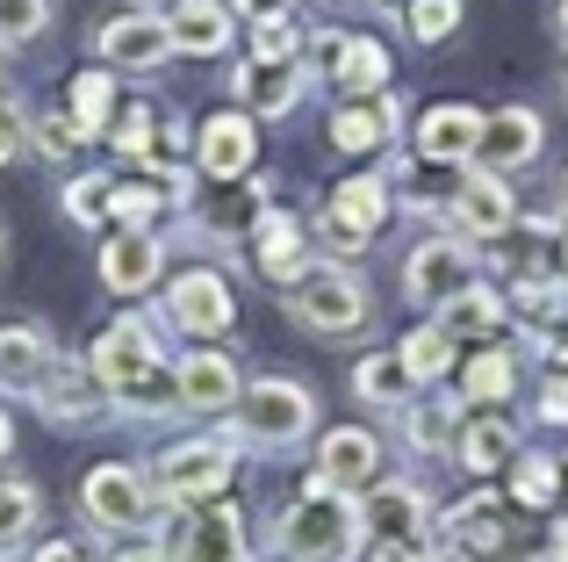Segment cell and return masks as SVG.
<instances>
[{
    "mask_svg": "<svg viewBox=\"0 0 568 562\" xmlns=\"http://www.w3.org/2000/svg\"><path fill=\"white\" fill-rule=\"evenodd\" d=\"M101 375V390L115 397V404H130V411H181V382L166 375V361H159V332L152 324H138V318H123V324H109V332L94 339V361H87Z\"/></svg>",
    "mask_w": 568,
    "mask_h": 562,
    "instance_id": "cell-1",
    "label": "cell"
},
{
    "mask_svg": "<svg viewBox=\"0 0 568 562\" xmlns=\"http://www.w3.org/2000/svg\"><path fill=\"white\" fill-rule=\"evenodd\" d=\"M353 541H361V512L346 505V491H324V483H310V498L281 520V549L295 562H346Z\"/></svg>",
    "mask_w": 568,
    "mask_h": 562,
    "instance_id": "cell-2",
    "label": "cell"
},
{
    "mask_svg": "<svg viewBox=\"0 0 568 562\" xmlns=\"http://www.w3.org/2000/svg\"><path fill=\"white\" fill-rule=\"evenodd\" d=\"M310 419H317V404H310V390L288 382V375H266L237 397V433H245L252 448H295V440L310 433Z\"/></svg>",
    "mask_w": 568,
    "mask_h": 562,
    "instance_id": "cell-3",
    "label": "cell"
},
{
    "mask_svg": "<svg viewBox=\"0 0 568 562\" xmlns=\"http://www.w3.org/2000/svg\"><path fill=\"white\" fill-rule=\"evenodd\" d=\"M288 303H295V318H303L310 332H361L367 324V289H361V274H346V268L295 274Z\"/></svg>",
    "mask_w": 568,
    "mask_h": 562,
    "instance_id": "cell-4",
    "label": "cell"
},
{
    "mask_svg": "<svg viewBox=\"0 0 568 562\" xmlns=\"http://www.w3.org/2000/svg\"><path fill=\"white\" fill-rule=\"evenodd\" d=\"M231 448L223 440H187V448H166L152 469L159 498H173V505H202V498H216L223 483H231Z\"/></svg>",
    "mask_w": 568,
    "mask_h": 562,
    "instance_id": "cell-5",
    "label": "cell"
},
{
    "mask_svg": "<svg viewBox=\"0 0 568 562\" xmlns=\"http://www.w3.org/2000/svg\"><path fill=\"white\" fill-rule=\"evenodd\" d=\"M80 505L94 526H109V534H130V526H144V512H152V483L138 476V469L123 462H101L94 476L80 483Z\"/></svg>",
    "mask_w": 568,
    "mask_h": 562,
    "instance_id": "cell-6",
    "label": "cell"
},
{
    "mask_svg": "<svg viewBox=\"0 0 568 562\" xmlns=\"http://www.w3.org/2000/svg\"><path fill=\"white\" fill-rule=\"evenodd\" d=\"M166 318L181 324V332H194V339H223L231 318H237V303H231V289H223V274L194 268V274H181L166 289Z\"/></svg>",
    "mask_w": 568,
    "mask_h": 562,
    "instance_id": "cell-7",
    "label": "cell"
},
{
    "mask_svg": "<svg viewBox=\"0 0 568 562\" xmlns=\"http://www.w3.org/2000/svg\"><path fill=\"white\" fill-rule=\"evenodd\" d=\"M382 476V448L375 433H361V425H332V433L317 440V483L324 491H361V483Z\"/></svg>",
    "mask_w": 568,
    "mask_h": 562,
    "instance_id": "cell-8",
    "label": "cell"
},
{
    "mask_svg": "<svg viewBox=\"0 0 568 562\" xmlns=\"http://www.w3.org/2000/svg\"><path fill=\"white\" fill-rule=\"evenodd\" d=\"M94 43H101V58L123 66V72H152V66H166V58H173V29L159 22V14H115Z\"/></svg>",
    "mask_w": 568,
    "mask_h": 562,
    "instance_id": "cell-9",
    "label": "cell"
},
{
    "mask_svg": "<svg viewBox=\"0 0 568 562\" xmlns=\"http://www.w3.org/2000/svg\"><path fill=\"white\" fill-rule=\"evenodd\" d=\"M58 368V347H51V332L43 324H0V390H22V397H37L43 390V375Z\"/></svg>",
    "mask_w": 568,
    "mask_h": 562,
    "instance_id": "cell-10",
    "label": "cell"
},
{
    "mask_svg": "<svg viewBox=\"0 0 568 562\" xmlns=\"http://www.w3.org/2000/svg\"><path fill=\"white\" fill-rule=\"evenodd\" d=\"M173 382H181V411H237V397H245L231 353H216V347L187 353V361L173 368Z\"/></svg>",
    "mask_w": 568,
    "mask_h": 562,
    "instance_id": "cell-11",
    "label": "cell"
},
{
    "mask_svg": "<svg viewBox=\"0 0 568 562\" xmlns=\"http://www.w3.org/2000/svg\"><path fill=\"white\" fill-rule=\"evenodd\" d=\"M37 404H43V419H51V425H94V419H101V404H109V390H101V375H94V368L58 361L51 375H43Z\"/></svg>",
    "mask_w": 568,
    "mask_h": 562,
    "instance_id": "cell-12",
    "label": "cell"
},
{
    "mask_svg": "<svg viewBox=\"0 0 568 562\" xmlns=\"http://www.w3.org/2000/svg\"><path fill=\"white\" fill-rule=\"evenodd\" d=\"M446 217H454V231H468V239L511 231V188H504V173H468V181L454 188V202H446Z\"/></svg>",
    "mask_w": 568,
    "mask_h": 562,
    "instance_id": "cell-13",
    "label": "cell"
},
{
    "mask_svg": "<svg viewBox=\"0 0 568 562\" xmlns=\"http://www.w3.org/2000/svg\"><path fill=\"white\" fill-rule=\"evenodd\" d=\"M166 268V245L152 239V231H115L109 245H101V281H109L115 295H144Z\"/></svg>",
    "mask_w": 568,
    "mask_h": 562,
    "instance_id": "cell-14",
    "label": "cell"
},
{
    "mask_svg": "<svg viewBox=\"0 0 568 562\" xmlns=\"http://www.w3.org/2000/svg\"><path fill=\"white\" fill-rule=\"evenodd\" d=\"M483 109H468V101H439V109H425V123H417V152L425 159H475L483 152Z\"/></svg>",
    "mask_w": 568,
    "mask_h": 562,
    "instance_id": "cell-15",
    "label": "cell"
},
{
    "mask_svg": "<svg viewBox=\"0 0 568 562\" xmlns=\"http://www.w3.org/2000/svg\"><path fill=\"white\" fill-rule=\"evenodd\" d=\"M173 562H245V512L237 505H209L187 520Z\"/></svg>",
    "mask_w": 568,
    "mask_h": 562,
    "instance_id": "cell-16",
    "label": "cell"
},
{
    "mask_svg": "<svg viewBox=\"0 0 568 562\" xmlns=\"http://www.w3.org/2000/svg\"><path fill=\"white\" fill-rule=\"evenodd\" d=\"M403 289H410L417 303H446L454 289H468V245H446V239L417 245L410 268H403Z\"/></svg>",
    "mask_w": 568,
    "mask_h": 562,
    "instance_id": "cell-17",
    "label": "cell"
},
{
    "mask_svg": "<svg viewBox=\"0 0 568 562\" xmlns=\"http://www.w3.org/2000/svg\"><path fill=\"white\" fill-rule=\"evenodd\" d=\"M295 94H303V66H295V58H252V66L237 72V101H245V116H281Z\"/></svg>",
    "mask_w": 568,
    "mask_h": 562,
    "instance_id": "cell-18",
    "label": "cell"
},
{
    "mask_svg": "<svg viewBox=\"0 0 568 562\" xmlns=\"http://www.w3.org/2000/svg\"><path fill=\"white\" fill-rule=\"evenodd\" d=\"M166 29H173V51L216 58L223 43H231V8H223V0H181V8L166 14Z\"/></svg>",
    "mask_w": 568,
    "mask_h": 562,
    "instance_id": "cell-19",
    "label": "cell"
},
{
    "mask_svg": "<svg viewBox=\"0 0 568 562\" xmlns=\"http://www.w3.org/2000/svg\"><path fill=\"white\" fill-rule=\"evenodd\" d=\"M532 152H540V116H532V109H504V116H489V123H483V159H489V173L526 167Z\"/></svg>",
    "mask_w": 568,
    "mask_h": 562,
    "instance_id": "cell-20",
    "label": "cell"
},
{
    "mask_svg": "<svg viewBox=\"0 0 568 562\" xmlns=\"http://www.w3.org/2000/svg\"><path fill=\"white\" fill-rule=\"evenodd\" d=\"M497 324H504V295L497 289H475L468 281V289H454L439 303V332L446 339H483V332H497Z\"/></svg>",
    "mask_w": 568,
    "mask_h": 562,
    "instance_id": "cell-21",
    "label": "cell"
},
{
    "mask_svg": "<svg viewBox=\"0 0 568 562\" xmlns=\"http://www.w3.org/2000/svg\"><path fill=\"white\" fill-rule=\"evenodd\" d=\"M245 167H252V123H245V116H216V123L202 130V173L237 181Z\"/></svg>",
    "mask_w": 568,
    "mask_h": 562,
    "instance_id": "cell-22",
    "label": "cell"
},
{
    "mask_svg": "<svg viewBox=\"0 0 568 562\" xmlns=\"http://www.w3.org/2000/svg\"><path fill=\"white\" fill-rule=\"evenodd\" d=\"M252 245H260V268L274 274V281H295V274H303V224H295L288 210H266Z\"/></svg>",
    "mask_w": 568,
    "mask_h": 562,
    "instance_id": "cell-23",
    "label": "cell"
},
{
    "mask_svg": "<svg viewBox=\"0 0 568 562\" xmlns=\"http://www.w3.org/2000/svg\"><path fill=\"white\" fill-rule=\"evenodd\" d=\"M446 534H454L460 541V549H489V541H511V520H504V505H497V498H468V505H460V512H446Z\"/></svg>",
    "mask_w": 568,
    "mask_h": 562,
    "instance_id": "cell-24",
    "label": "cell"
},
{
    "mask_svg": "<svg viewBox=\"0 0 568 562\" xmlns=\"http://www.w3.org/2000/svg\"><path fill=\"white\" fill-rule=\"evenodd\" d=\"M37 512H43L37 483H22V476H0V555H14V549L29 541V526H37Z\"/></svg>",
    "mask_w": 568,
    "mask_h": 562,
    "instance_id": "cell-25",
    "label": "cell"
},
{
    "mask_svg": "<svg viewBox=\"0 0 568 562\" xmlns=\"http://www.w3.org/2000/svg\"><path fill=\"white\" fill-rule=\"evenodd\" d=\"M511 425L504 419H483V425H468V433H460V469H475V476H497L504 462H511Z\"/></svg>",
    "mask_w": 568,
    "mask_h": 562,
    "instance_id": "cell-26",
    "label": "cell"
},
{
    "mask_svg": "<svg viewBox=\"0 0 568 562\" xmlns=\"http://www.w3.org/2000/svg\"><path fill=\"white\" fill-rule=\"evenodd\" d=\"M332 72H338V87H346V94L388 87V51H382V43H367V37H346V51L332 58Z\"/></svg>",
    "mask_w": 568,
    "mask_h": 562,
    "instance_id": "cell-27",
    "label": "cell"
},
{
    "mask_svg": "<svg viewBox=\"0 0 568 562\" xmlns=\"http://www.w3.org/2000/svg\"><path fill=\"white\" fill-rule=\"evenodd\" d=\"M72 123H80L87 138H101V130L115 123V80L109 72H80V80H72Z\"/></svg>",
    "mask_w": 568,
    "mask_h": 562,
    "instance_id": "cell-28",
    "label": "cell"
},
{
    "mask_svg": "<svg viewBox=\"0 0 568 562\" xmlns=\"http://www.w3.org/2000/svg\"><path fill=\"white\" fill-rule=\"evenodd\" d=\"M367 520H375L388 541H410V534H417V520H425V498H417L410 483H396V491H375Z\"/></svg>",
    "mask_w": 568,
    "mask_h": 562,
    "instance_id": "cell-29",
    "label": "cell"
},
{
    "mask_svg": "<svg viewBox=\"0 0 568 562\" xmlns=\"http://www.w3.org/2000/svg\"><path fill=\"white\" fill-rule=\"evenodd\" d=\"M388 130H396V109H338L332 116V144L338 152H367V144H382Z\"/></svg>",
    "mask_w": 568,
    "mask_h": 562,
    "instance_id": "cell-30",
    "label": "cell"
},
{
    "mask_svg": "<svg viewBox=\"0 0 568 562\" xmlns=\"http://www.w3.org/2000/svg\"><path fill=\"white\" fill-rule=\"evenodd\" d=\"M403 368H410V382H439L446 368H454V339H446L439 324L410 332V339H403Z\"/></svg>",
    "mask_w": 568,
    "mask_h": 562,
    "instance_id": "cell-31",
    "label": "cell"
},
{
    "mask_svg": "<svg viewBox=\"0 0 568 562\" xmlns=\"http://www.w3.org/2000/svg\"><path fill=\"white\" fill-rule=\"evenodd\" d=\"M353 390L367 397V404H403V390H410V368H403V353L388 361V353H375V361L353 368Z\"/></svg>",
    "mask_w": 568,
    "mask_h": 562,
    "instance_id": "cell-32",
    "label": "cell"
},
{
    "mask_svg": "<svg viewBox=\"0 0 568 562\" xmlns=\"http://www.w3.org/2000/svg\"><path fill=\"white\" fill-rule=\"evenodd\" d=\"M403 433H410L417 454H446V440H454V404H403Z\"/></svg>",
    "mask_w": 568,
    "mask_h": 562,
    "instance_id": "cell-33",
    "label": "cell"
},
{
    "mask_svg": "<svg viewBox=\"0 0 568 562\" xmlns=\"http://www.w3.org/2000/svg\"><path fill=\"white\" fill-rule=\"evenodd\" d=\"M382 210H388L382 181H346V188L332 195V217H338V224H353V231H375Z\"/></svg>",
    "mask_w": 568,
    "mask_h": 562,
    "instance_id": "cell-34",
    "label": "cell"
},
{
    "mask_svg": "<svg viewBox=\"0 0 568 562\" xmlns=\"http://www.w3.org/2000/svg\"><path fill=\"white\" fill-rule=\"evenodd\" d=\"M152 130H159V109H144V101H130V109H115L109 138H115V152L144 159V152H152Z\"/></svg>",
    "mask_w": 568,
    "mask_h": 562,
    "instance_id": "cell-35",
    "label": "cell"
},
{
    "mask_svg": "<svg viewBox=\"0 0 568 562\" xmlns=\"http://www.w3.org/2000/svg\"><path fill=\"white\" fill-rule=\"evenodd\" d=\"M51 29V0H0V43H29Z\"/></svg>",
    "mask_w": 568,
    "mask_h": 562,
    "instance_id": "cell-36",
    "label": "cell"
},
{
    "mask_svg": "<svg viewBox=\"0 0 568 562\" xmlns=\"http://www.w3.org/2000/svg\"><path fill=\"white\" fill-rule=\"evenodd\" d=\"M511 382H518L511 353H483V361L468 368V397H475V404H497V397H511Z\"/></svg>",
    "mask_w": 568,
    "mask_h": 562,
    "instance_id": "cell-37",
    "label": "cell"
},
{
    "mask_svg": "<svg viewBox=\"0 0 568 562\" xmlns=\"http://www.w3.org/2000/svg\"><path fill=\"white\" fill-rule=\"evenodd\" d=\"M29 138H37L43 159H72V152L87 144V130L72 123V109H65V116H37V123H29Z\"/></svg>",
    "mask_w": 568,
    "mask_h": 562,
    "instance_id": "cell-38",
    "label": "cell"
},
{
    "mask_svg": "<svg viewBox=\"0 0 568 562\" xmlns=\"http://www.w3.org/2000/svg\"><path fill=\"white\" fill-rule=\"evenodd\" d=\"M65 217L72 224H101V217H109V181H101V173H80V181L65 188Z\"/></svg>",
    "mask_w": 568,
    "mask_h": 562,
    "instance_id": "cell-39",
    "label": "cell"
},
{
    "mask_svg": "<svg viewBox=\"0 0 568 562\" xmlns=\"http://www.w3.org/2000/svg\"><path fill=\"white\" fill-rule=\"evenodd\" d=\"M410 29H417V43L454 37L460 29V0H410Z\"/></svg>",
    "mask_w": 568,
    "mask_h": 562,
    "instance_id": "cell-40",
    "label": "cell"
},
{
    "mask_svg": "<svg viewBox=\"0 0 568 562\" xmlns=\"http://www.w3.org/2000/svg\"><path fill=\"white\" fill-rule=\"evenodd\" d=\"M511 491H518V505H555V498H561V476H555V462H518Z\"/></svg>",
    "mask_w": 568,
    "mask_h": 562,
    "instance_id": "cell-41",
    "label": "cell"
},
{
    "mask_svg": "<svg viewBox=\"0 0 568 562\" xmlns=\"http://www.w3.org/2000/svg\"><path fill=\"white\" fill-rule=\"evenodd\" d=\"M252 58H295V22L288 14H260V22H252Z\"/></svg>",
    "mask_w": 568,
    "mask_h": 562,
    "instance_id": "cell-42",
    "label": "cell"
},
{
    "mask_svg": "<svg viewBox=\"0 0 568 562\" xmlns=\"http://www.w3.org/2000/svg\"><path fill=\"white\" fill-rule=\"evenodd\" d=\"M14 144H22V109H14V101L0 94V167L14 159Z\"/></svg>",
    "mask_w": 568,
    "mask_h": 562,
    "instance_id": "cell-43",
    "label": "cell"
},
{
    "mask_svg": "<svg viewBox=\"0 0 568 562\" xmlns=\"http://www.w3.org/2000/svg\"><path fill=\"white\" fill-rule=\"evenodd\" d=\"M540 353L547 361H568V310H555V318L540 324Z\"/></svg>",
    "mask_w": 568,
    "mask_h": 562,
    "instance_id": "cell-44",
    "label": "cell"
},
{
    "mask_svg": "<svg viewBox=\"0 0 568 562\" xmlns=\"http://www.w3.org/2000/svg\"><path fill=\"white\" fill-rule=\"evenodd\" d=\"M324 245H332V253H361L367 245V231H353V224H338L332 210H324Z\"/></svg>",
    "mask_w": 568,
    "mask_h": 562,
    "instance_id": "cell-45",
    "label": "cell"
},
{
    "mask_svg": "<svg viewBox=\"0 0 568 562\" xmlns=\"http://www.w3.org/2000/svg\"><path fill=\"white\" fill-rule=\"evenodd\" d=\"M540 419H547V425H568V382H547V397H540Z\"/></svg>",
    "mask_w": 568,
    "mask_h": 562,
    "instance_id": "cell-46",
    "label": "cell"
},
{
    "mask_svg": "<svg viewBox=\"0 0 568 562\" xmlns=\"http://www.w3.org/2000/svg\"><path fill=\"white\" fill-rule=\"evenodd\" d=\"M37 562H87L80 549H65V541H51V549H37Z\"/></svg>",
    "mask_w": 568,
    "mask_h": 562,
    "instance_id": "cell-47",
    "label": "cell"
},
{
    "mask_svg": "<svg viewBox=\"0 0 568 562\" xmlns=\"http://www.w3.org/2000/svg\"><path fill=\"white\" fill-rule=\"evenodd\" d=\"M375 562H417V555L403 549V541H388V549H375Z\"/></svg>",
    "mask_w": 568,
    "mask_h": 562,
    "instance_id": "cell-48",
    "label": "cell"
},
{
    "mask_svg": "<svg viewBox=\"0 0 568 562\" xmlns=\"http://www.w3.org/2000/svg\"><path fill=\"white\" fill-rule=\"evenodd\" d=\"M115 562H173L166 549H130V555H115Z\"/></svg>",
    "mask_w": 568,
    "mask_h": 562,
    "instance_id": "cell-49",
    "label": "cell"
},
{
    "mask_svg": "<svg viewBox=\"0 0 568 562\" xmlns=\"http://www.w3.org/2000/svg\"><path fill=\"white\" fill-rule=\"evenodd\" d=\"M8 448H14V425H8V411H0V462H8Z\"/></svg>",
    "mask_w": 568,
    "mask_h": 562,
    "instance_id": "cell-50",
    "label": "cell"
},
{
    "mask_svg": "<svg viewBox=\"0 0 568 562\" xmlns=\"http://www.w3.org/2000/svg\"><path fill=\"white\" fill-rule=\"evenodd\" d=\"M555 555H561V562H568V520H561V534H555Z\"/></svg>",
    "mask_w": 568,
    "mask_h": 562,
    "instance_id": "cell-51",
    "label": "cell"
},
{
    "mask_svg": "<svg viewBox=\"0 0 568 562\" xmlns=\"http://www.w3.org/2000/svg\"><path fill=\"white\" fill-rule=\"evenodd\" d=\"M555 476H561V498H568V454H561V462H555Z\"/></svg>",
    "mask_w": 568,
    "mask_h": 562,
    "instance_id": "cell-52",
    "label": "cell"
},
{
    "mask_svg": "<svg viewBox=\"0 0 568 562\" xmlns=\"http://www.w3.org/2000/svg\"><path fill=\"white\" fill-rule=\"evenodd\" d=\"M561 43H568V0H561Z\"/></svg>",
    "mask_w": 568,
    "mask_h": 562,
    "instance_id": "cell-53",
    "label": "cell"
},
{
    "mask_svg": "<svg viewBox=\"0 0 568 562\" xmlns=\"http://www.w3.org/2000/svg\"><path fill=\"white\" fill-rule=\"evenodd\" d=\"M561 281H568V245H561Z\"/></svg>",
    "mask_w": 568,
    "mask_h": 562,
    "instance_id": "cell-54",
    "label": "cell"
},
{
    "mask_svg": "<svg viewBox=\"0 0 568 562\" xmlns=\"http://www.w3.org/2000/svg\"><path fill=\"white\" fill-rule=\"evenodd\" d=\"M561 195H568V181H561Z\"/></svg>",
    "mask_w": 568,
    "mask_h": 562,
    "instance_id": "cell-55",
    "label": "cell"
}]
</instances>
